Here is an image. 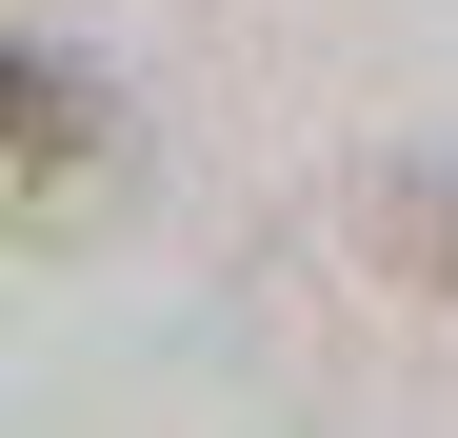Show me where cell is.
I'll use <instances>...</instances> for the list:
<instances>
[{"label":"cell","instance_id":"cell-1","mask_svg":"<svg viewBox=\"0 0 458 438\" xmlns=\"http://www.w3.org/2000/svg\"><path fill=\"white\" fill-rule=\"evenodd\" d=\"M100 180H120V80L60 60V40H0V199L60 219V199H100Z\"/></svg>","mask_w":458,"mask_h":438},{"label":"cell","instance_id":"cell-2","mask_svg":"<svg viewBox=\"0 0 458 438\" xmlns=\"http://www.w3.org/2000/svg\"><path fill=\"white\" fill-rule=\"evenodd\" d=\"M378 240H399L438 299H458V180H399V199H378Z\"/></svg>","mask_w":458,"mask_h":438}]
</instances>
